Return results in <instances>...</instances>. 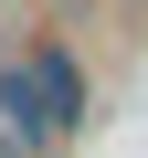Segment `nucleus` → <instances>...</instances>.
I'll list each match as a JSON object with an SVG mask.
<instances>
[{
	"mask_svg": "<svg viewBox=\"0 0 148 158\" xmlns=\"http://www.w3.org/2000/svg\"><path fill=\"white\" fill-rule=\"evenodd\" d=\"M42 11H95V0H42Z\"/></svg>",
	"mask_w": 148,
	"mask_h": 158,
	"instance_id": "nucleus-3",
	"label": "nucleus"
},
{
	"mask_svg": "<svg viewBox=\"0 0 148 158\" xmlns=\"http://www.w3.org/2000/svg\"><path fill=\"white\" fill-rule=\"evenodd\" d=\"M0 137H11V148H32V158H53L74 127L53 116V95H42V74L21 63V53H0Z\"/></svg>",
	"mask_w": 148,
	"mask_h": 158,
	"instance_id": "nucleus-1",
	"label": "nucleus"
},
{
	"mask_svg": "<svg viewBox=\"0 0 148 158\" xmlns=\"http://www.w3.org/2000/svg\"><path fill=\"white\" fill-rule=\"evenodd\" d=\"M0 158H32V148H11V137H0Z\"/></svg>",
	"mask_w": 148,
	"mask_h": 158,
	"instance_id": "nucleus-4",
	"label": "nucleus"
},
{
	"mask_svg": "<svg viewBox=\"0 0 148 158\" xmlns=\"http://www.w3.org/2000/svg\"><path fill=\"white\" fill-rule=\"evenodd\" d=\"M21 63L42 74V95H53V116H63V127H85V116H95V74H85V53H74L63 32H32V42H21Z\"/></svg>",
	"mask_w": 148,
	"mask_h": 158,
	"instance_id": "nucleus-2",
	"label": "nucleus"
}]
</instances>
